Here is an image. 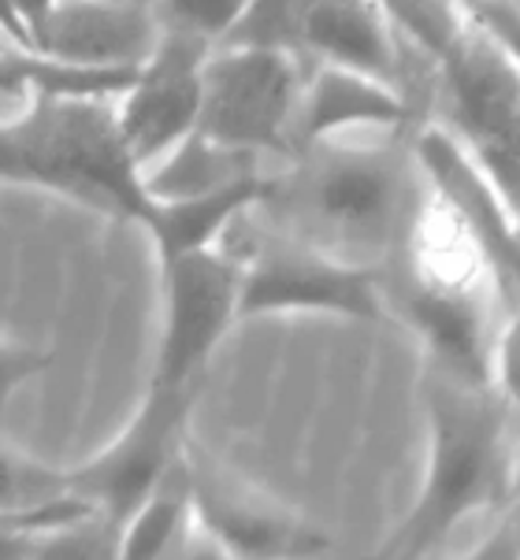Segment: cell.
Returning <instances> with one entry per match:
<instances>
[{"label":"cell","instance_id":"obj_5","mask_svg":"<svg viewBox=\"0 0 520 560\" xmlns=\"http://www.w3.org/2000/svg\"><path fill=\"white\" fill-rule=\"evenodd\" d=\"M305 71L301 56L261 45H212L201 63V104L194 127L242 153L290 160V127Z\"/></svg>","mask_w":520,"mask_h":560},{"label":"cell","instance_id":"obj_15","mask_svg":"<svg viewBox=\"0 0 520 560\" xmlns=\"http://www.w3.org/2000/svg\"><path fill=\"white\" fill-rule=\"evenodd\" d=\"M261 175V156L227 149L201 130H186L172 149H164L153 164L138 171L141 194L149 201H178V197L212 194L220 186H231L239 178Z\"/></svg>","mask_w":520,"mask_h":560},{"label":"cell","instance_id":"obj_2","mask_svg":"<svg viewBox=\"0 0 520 560\" xmlns=\"http://www.w3.org/2000/svg\"><path fill=\"white\" fill-rule=\"evenodd\" d=\"M513 408L495 386L431 368V471L386 557H420L472 512L513 505Z\"/></svg>","mask_w":520,"mask_h":560},{"label":"cell","instance_id":"obj_21","mask_svg":"<svg viewBox=\"0 0 520 560\" xmlns=\"http://www.w3.org/2000/svg\"><path fill=\"white\" fill-rule=\"evenodd\" d=\"M472 557H517V527H513V516H506L498 524V535L490 538L484 549H476Z\"/></svg>","mask_w":520,"mask_h":560},{"label":"cell","instance_id":"obj_19","mask_svg":"<svg viewBox=\"0 0 520 560\" xmlns=\"http://www.w3.org/2000/svg\"><path fill=\"white\" fill-rule=\"evenodd\" d=\"M250 0H153L160 26L220 45Z\"/></svg>","mask_w":520,"mask_h":560},{"label":"cell","instance_id":"obj_9","mask_svg":"<svg viewBox=\"0 0 520 560\" xmlns=\"http://www.w3.org/2000/svg\"><path fill=\"white\" fill-rule=\"evenodd\" d=\"M208 49L212 42L160 26L153 52L135 68L127 90L116 93V130L138 171L194 130Z\"/></svg>","mask_w":520,"mask_h":560},{"label":"cell","instance_id":"obj_13","mask_svg":"<svg viewBox=\"0 0 520 560\" xmlns=\"http://www.w3.org/2000/svg\"><path fill=\"white\" fill-rule=\"evenodd\" d=\"M409 108L413 104L398 85L343 63H320L316 74L301 85L294 127H290V156L320 138H335L338 130L405 127Z\"/></svg>","mask_w":520,"mask_h":560},{"label":"cell","instance_id":"obj_16","mask_svg":"<svg viewBox=\"0 0 520 560\" xmlns=\"http://www.w3.org/2000/svg\"><path fill=\"white\" fill-rule=\"evenodd\" d=\"M268 175H253L239 178L231 186H220L212 194H197V197H178V201H153L149 208V220L141 226H149L157 238L160 260H172L178 253L205 249L216 245V238L223 234V226L242 212V208L257 205L264 194Z\"/></svg>","mask_w":520,"mask_h":560},{"label":"cell","instance_id":"obj_23","mask_svg":"<svg viewBox=\"0 0 520 560\" xmlns=\"http://www.w3.org/2000/svg\"><path fill=\"white\" fill-rule=\"evenodd\" d=\"M23 97H15V93H4V90H0V119H4V116H15V112L19 108H23Z\"/></svg>","mask_w":520,"mask_h":560},{"label":"cell","instance_id":"obj_18","mask_svg":"<svg viewBox=\"0 0 520 560\" xmlns=\"http://www.w3.org/2000/svg\"><path fill=\"white\" fill-rule=\"evenodd\" d=\"M63 493H71L68 471L23 457L19 450L0 442V509H37Z\"/></svg>","mask_w":520,"mask_h":560},{"label":"cell","instance_id":"obj_8","mask_svg":"<svg viewBox=\"0 0 520 560\" xmlns=\"http://www.w3.org/2000/svg\"><path fill=\"white\" fill-rule=\"evenodd\" d=\"M194 394L197 386H149L135 423L101 457L68 471V490L123 527L183 450Z\"/></svg>","mask_w":520,"mask_h":560},{"label":"cell","instance_id":"obj_17","mask_svg":"<svg viewBox=\"0 0 520 560\" xmlns=\"http://www.w3.org/2000/svg\"><path fill=\"white\" fill-rule=\"evenodd\" d=\"M380 8L394 34L416 45V52L428 56L431 68L458 42L461 26H465L458 0H380Z\"/></svg>","mask_w":520,"mask_h":560},{"label":"cell","instance_id":"obj_10","mask_svg":"<svg viewBox=\"0 0 520 560\" xmlns=\"http://www.w3.org/2000/svg\"><path fill=\"white\" fill-rule=\"evenodd\" d=\"M413 156L431 197L476 238L498 287L517 305V212L513 197L487 175L476 153L442 122L424 127L413 141Z\"/></svg>","mask_w":520,"mask_h":560},{"label":"cell","instance_id":"obj_7","mask_svg":"<svg viewBox=\"0 0 520 560\" xmlns=\"http://www.w3.org/2000/svg\"><path fill=\"white\" fill-rule=\"evenodd\" d=\"M239 260L220 245L164 260V335L153 386H197L220 338L239 319Z\"/></svg>","mask_w":520,"mask_h":560},{"label":"cell","instance_id":"obj_4","mask_svg":"<svg viewBox=\"0 0 520 560\" xmlns=\"http://www.w3.org/2000/svg\"><path fill=\"white\" fill-rule=\"evenodd\" d=\"M216 245L239 260V319L268 312H335L365 323L386 319V268L338 260L264 223L253 205L223 226Z\"/></svg>","mask_w":520,"mask_h":560},{"label":"cell","instance_id":"obj_14","mask_svg":"<svg viewBox=\"0 0 520 560\" xmlns=\"http://www.w3.org/2000/svg\"><path fill=\"white\" fill-rule=\"evenodd\" d=\"M194 549H205L201 557H223L220 546L197 527L190 505V476H186V453L167 464L160 482L141 498V505L123 520L119 527V553L130 560L149 557H194Z\"/></svg>","mask_w":520,"mask_h":560},{"label":"cell","instance_id":"obj_12","mask_svg":"<svg viewBox=\"0 0 520 560\" xmlns=\"http://www.w3.org/2000/svg\"><path fill=\"white\" fill-rule=\"evenodd\" d=\"M157 37L153 0H53L31 31V45L68 68L135 71Z\"/></svg>","mask_w":520,"mask_h":560},{"label":"cell","instance_id":"obj_22","mask_svg":"<svg viewBox=\"0 0 520 560\" xmlns=\"http://www.w3.org/2000/svg\"><path fill=\"white\" fill-rule=\"evenodd\" d=\"M8 4H12V12L19 15V23L26 26V37H31V31L37 26V19L45 15V8L53 4V0H8ZM34 49V45H31Z\"/></svg>","mask_w":520,"mask_h":560},{"label":"cell","instance_id":"obj_20","mask_svg":"<svg viewBox=\"0 0 520 560\" xmlns=\"http://www.w3.org/2000/svg\"><path fill=\"white\" fill-rule=\"evenodd\" d=\"M49 364H53V353H42V349L23 346V341L0 338V416H4L8 397H12L26 378L42 375Z\"/></svg>","mask_w":520,"mask_h":560},{"label":"cell","instance_id":"obj_3","mask_svg":"<svg viewBox=\"0 0 520 560\" xmlns=\"http://www.w3.org/2000/svg\"><path fill=\"white\" fill-rule=\"evenodd\" d=\"M0 183L53 189L112 220L146 223L153 208L119 141L108 93L42 90L0 119Z\"/></svg>","mask_w":520,"mask_h":560},{"label":"cell","instance_id":"obj_11","mask_svg":"<svg viewBox=\"0 0 520 560\" xmlns=\"http://www.w3.org/2000/svg\"><path fill=\"white\" fill-rule=\"evenodd\" d=\"M183 453L194 520L223 557H301L324 546V538L298 524L290 512L223 468V460L194 450L190 442H183Z\"/></svg>","mask_w":520,"mask_h":560},{"label":"cell","instance_id":"obj_6","mask_svg":"<svg viewBox=\"0 0 520 560\" xmlns=\"http://www.w3.org/2000/svg\"><path fill=\"white\" fill-rule=\"evenodd\" d=\"M435 71L442 74V127L465 141L502 194L513 197L520 112L517 52L465 23L458 42L439 56Z\"/></svg>","mask_w":520,"mask_h":560},{"label":"cell","instance_id":"obj_1","mask_svg":"<svg viewBox=\"0 0 520 560\" xmlns=\"http://www.w3.org/2000/svg\"><path fill=\"white\" fill-rule=\"evenodd\" d=\"M424 201L428 183L413 149L320 138L290 156L282 175H268L253 208L264 223L338 260L391 268L420 220Z\"/></svg>","mask_w":520,"mask_h":560}]
</instances>
